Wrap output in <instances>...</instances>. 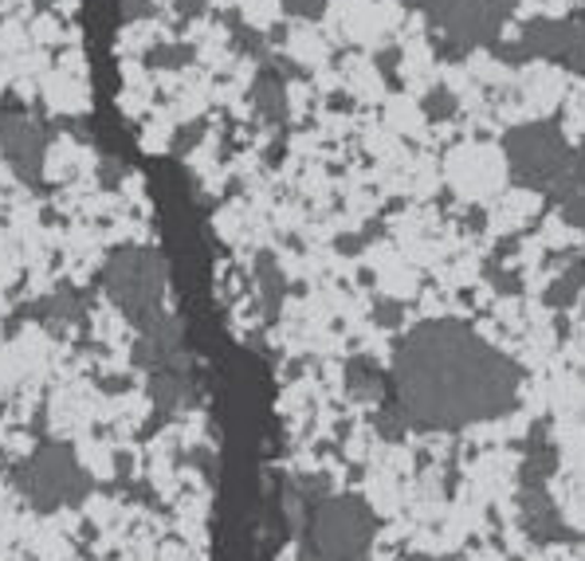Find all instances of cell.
I'll use <instances>...</instances> for the list:
<instances>
[{"instance_id": "10", "label": "cell", "mask_w": 585, "mask_h": 561, "mask_svg": "<svg viewBox=\"0 0 585 561\" xmlns=\"http://www.w3.org/2000/svg\"><path fill=\"white\" fill-rule=\"evenodd\" d=\"M252 110L264 126H279L287 123V87L284 75L272 67H264L252 83Z\"/></svg>"}, {"instance_id": "2", "label": "cell", "mask_w": 585, "mask_h": 561, "mask_svg": "<svg viewBox=\"0 0 585 561\" xmlns=\"http://www.w3.org/2000/svg\"><path fill=\"white\" fill-rule=\"evenodd\" d=\"M377 527V510L362 495H322L302 527V550L322 561H370Z\"/></svg>"}, {"instance_id": "19", "label": "cell", "mask_w": 585, "mask_h": 561, "mask_svg": "<svg viewBox=\"0 0 585 561\" xmlns=\"http://www.w3.org/2000/svg\"><path fill=\"white\" fill-rule=\"evenodd\" d=\"M488 275H491V287L503 290V295H519V290H523L519 272H499V267H488Z\"/></svg>"}, {"instance_id": "15", "label": "cell", "mask_w": 585, "mask_h": 561, "mask_svg": "<svg viewBox=\"0 0 585 561\" xmlns=\"http://www.w3.org/2000/svg\"><path fill=\"white\" fill-rule=\"evenodd\" d=\"M421 110H425L433 123H444V118H453L456 115V98L453 91H444V87H433L425 98H421Z\"/></svg>"}, {"instance_id": "20", "label": "cell", "mask_w": 585, "mask_h": 561, "mask_svg": "<svg viewBox=\"0 0 585 561\" xmlns=\"http://www.w3.org/2000/svg\"><path fill=\"white\" fill-rule=\"evenodd\" d=\"M153 12H158V4L153 0H123V20H150Z\"/></svg>"}, {"instance_id": "9", "label": "cell", "mask_w": 585, "mask_h": 561, "mask_svg": "<svg viewBox=\"0 0 585 561\" xmlns=\"http://www.w3.org/2000/svg\"><path fill=\"white\" fill-rule=\"evenodd\" d=\"M559 472V444L550 440V424L539 421L531 428V440L523 447V464H519V491H539Z\"/></svg>"}, {"instance_id": "3", "label": "cell", "mask_w": 585, "mask_h": 561, "mask_svg": "<svg viewBox=\"0 0 585 561\" xmlns=\"http://www.w3.org/2000/svg\"><path fill=\"white\" fill-rule=\"evenodd\" d=\"M12 483H17V491L28 499V507L44 510V515L79 507L95 491V475L83 467V459L75 456V447L63 444V440H44L17 467Z\"/></svg>"}, {"instance_id": "7", "label": "cell", "mask_w": 585, "mask_h": 561, "mask_svg": "<svg viewBox=\"0 0 585 561\" xmlns=\"http://www.w3.org/2000/svg\"><path fill=\"white\" fill-rule=\"evenodd\" d=\"M0 154H4V161H9L20 181H36L44 173L47 158V126L28 115L4 110L0 115Z\"/></svg>"}, {"instance_id": "13", "label": "cell", "mask_w": 585, "mask_h": 561, "mask_svg": "<svg viewBox=\"0 0 585 561\" xmlns=\"http://www.w3.org/2000/svg\"><path fill=\"white\" fill-rule=\"evenodd\" d=\"M582 287H585V267L570 264L559 279L542 290V303H546V307H554V310H570L577 303V295H582Z\"/></svg>"}, {"instance_id": "14", "label": "cell", "mask_w": 585, "mask_h": 561, "mask_svg": "<svg viewBox=\"0 0 585 561\" xmlns=\"http://www.w3.org/2000/svg\"><path fill=\"white\" fill-rule=\"evenodd\" d=\"M193 47L189 44H158V47H150V52L142 55V63L150 71H181V67H189L193 63Z\"/></svg>"}, {"instance_id": "21", "label": "cell", "mask_w": 585, "mask_h": 561, "mask_svg": "<svg viewBox=\"0 0 585 561\" xmlns=\"http://www.w3.org/2000/svg\"><path fill=\"white\" fill-rule=\"evenodd\" d=\"M173 4H178L181 20H193V17H201V12H204V0H173Z\"/></svg>"}, {"instance_id": "24", "label": "cell", "mask_w": 585, "mask_h": 561, "mask_svg": "<svg viewBox=\"0 0 585 561\" xmlns=\"http://www.w3.org/2000/svg\"><path fill=\"white\" fill-rule=\"evenodd\" d=\"M299 561H322V558H315V553H307V550H299Z\"/></svg>"}, {"instance_id": "22", "label": "cell", "mask_w": 585, "mask_h": 561, "mask_svg": "<svg viewBox=\"0 0 585 561\" xmlns=\"http://www.w3.org/2000/svg\"><path fill=\"white\" fill-rule=\"evenodd\" d=\"M397 60H401V52H397V47H390V52H382V55H377V63H382V71H385V75H390V71L397 67Z\"/></svg>"}, {"instance_id": "25", "label": "cell", "mask_w": 585, "mask_h": 561, "mask_svg": "<svg viewBox=\"0 0 585 561\" xmlns=\"http://www.w3.org/2000/svg\"><path fill=\"white\" fill-rule=\"evenodd\" d=\"M440 561H464V558H440Z\"/></svg>"}, {"instance_id": "12", "label": "cell", "mask_w": 585, "mask_h": 561, "mask_svg": "<svg viewBox=\"0 0 585 561\" xmlns=\"http://www.w3.org/2000/svg\"><path fill=\"white\" fill-rule=\"evenodd\" d=\"M256 290H259V315L272 322L287 298V279H284V272H279V260H275L272 252L256 255Z\"/></svg>"}, {"instance_id": "8", "label": "cell", "mask_w": 585, "mask_h": 561, "mask_svg": "<svg viewBox=\"0 0 585 561\" xmlns=\"http://www.w3.org/2000/svg\"><path fill=\"white\" fill-rule=\"evenodd\" d=\"M519 522H523L526 538L542 546L570 542V538H574V530L566 527V518L554 507L546 487H539V491H519Z\"/></svg>"}, {"instance_id": "1", "label": "cell", "mask_w": 585, "mask_h": 561, "mask_svg": "<svg viewBox=\"0 0 585 561\" xmlns=\"http://www.w3.org/2000/svg\"><path fill=\"white\" fill-rule=\"evenodd\" d=\"M523 369L456 318H433L393 350L390 401L413 432H464L514 413Z\"/></svg>"}, {"instance_id": "4", "label": "cell", "mask_w": 585, "mask_h": 561, "mask_svg": "<svg viewBox=\"0 0 585 561\" xmlns=\"http://www.w3.org/2000/svg\"><path fill=\"white\" fill-rule=\"evenodd\" d=\"M103 287H107L110 303L123 310L138 330L166 318L161 298H166V260L158 247L150 244H123L110 252L107 267H103Z\"/></svg>"}, {"instance_id": "6", "label": "cell", "mask_w": 585, "mask_h": 561, "mask_svg": "<svg viewBox=\"0 0 585 561\" xmlns=\"http://www.w3.org/2000/svg\"><path fill=\"white\" fill-rule=\"evenodd\" d=\"M436 32L440 55L456 60L471 47L496 44L511 0H417Z\"/></svg>"}, {"instance_id": "26", "label": "cell", "mask_w": 585, "mask_h": 561, "mask_svg": "<svg viewBox=\"0 0 585 561\" xmlns=\"http://www.w3.org/2000/svg\"><path fill=\"white\" fill-rule=\"evenodd\" d=\"M577 264H582V267H585V252H582V260H577Z\"/></svg>"}, {"instance_id": "23", "label": "cell", "mask_w": 585, "mask_h": 561, "mask_svg": "<svg viewBox=\"0 0 585 561\" xmlns=\"http://www.w3.org/2000/svg\"><path fill=\"white\" fill-rule=\"evenodd\" d=\"M405 561H440V558H428V553H413V558H405Z\"/></svg>"}, {"instance_id": "18", "label": "cell", "mask_w": 585, "mask_h": 561, "mask_svg": "<svg viewBox=\"0 0 585 561\" xmlns=\"http://www.w3.org/2000/svg\"><path fill=\"white\" fill-rule=\"evenodd\" d=\"M373 318H377L382 326H397L401 322V303L397 298H377V303H373Z\"/></svg>"}, {"instance_id": "11", "label": "cell", "mask_w": 585, "mask_h": 561, "mask_svg": "<svg viewBox=\"0 0 585 561\" xmlns=\"http://www.w3.org/2000/svg\"><path fill=\"white\" fill-rule=\"evenodd\" d=\"M347 393L358 396L362 404H382L390 401V373L377 361L354 358L347 366Z\"/></svg>"}, {"instance_id": "17", "label": "cell", "mask_w": 585, "mask_h": 561, "mask_svg": "<svg viewBox=\"0 0 585 561\" xmlns=\"http://www.w3.org/2000/svg\"><path fill=\"white\" fill-rule=\"evenodd\" d=\"M566 177L577 184V189H585V138L577 141L574 149H570V169H566Z\"/></svg>"}, {"instance_id": "5", "label": "cell", "mask_w": 585, "mask_h": 561, "mask_svg": "<svg viewBox=\"0 0 585 561\" xmlns=\"http://www.w3.org/2000/svg\"><path fill=\"white\" fill-rule=\"evenodd\" d=\"M570 149L574 146L566 141V134L554 118L514 126V130L503 134V158L511 177L523 189H542V193H550L566 177Z\"/></svg>"}, {"instance_id": "16", "label": "cell", "mask_w": 585, "mask_h": 561, "mask_svg": "<svg viewBox=\"0 0 585 561\" xmlns=\"http://www.w3.org/2000/svg\"><path fill=\"white\" fill-rule=\"evenodd\" d=\"M279 4H284V12L295 20H319L322 12H327V0H279Z\"/></svg>"}]
</instances>
